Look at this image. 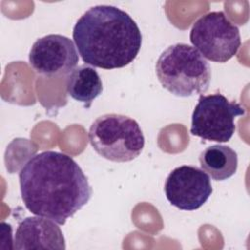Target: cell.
<instances>
[{
  "mask_svg": "<svg viewBox=\"0 0 250 250\" xmlns=\"http://www.w3.org/2000/svg\"><path fill=\"white\" fill-rule=\"evenodd\" d=\"M201 169L215 181H225L237 170V153L229 146L214 145L199 154Z\"/></svg>",
  "mask_w": 250,
  "mask_h": 250,
  "instance_id": "11",
  "label": "cell"
},
{
  "mask_svg": "<svg viewBox=\"0 0 250 250\" xmlns=\"http://www.w3.org/2000/svg\"><path fill=\"white\" fill-rule=\"evenodd\" d=\"M189 40L204 59L221 63L234 57L241 45L238 27L222 11L209 12L195 21Z\"/></svg>",
  "mask_w": 250,
  "mask_h": 250,
  "instance_id": "5",
  "label": "cell"
},
{
  "mask_svg": "<svg viewBox=\"0 0 250 250\" xmlns=\"http://www.w3.org/2000/svg\"><path fill=\"white\" fill-rule=\"evenodd\" d=\"M162 87L177 97L201 95L209 89L211 67L192 46L176 43L166 48L155 64Z\"/></svg>",
  "mask_w": 250,
  "mask_h": 250,
  "instance_id": "3",
  "label": "cell"
},
{
  "mask_svg": "<svg viewBox=\"0 0 250 250\" xmlns=\"http://www.w3.org/2000/svg\"><path fill=\"white\" fill-rule=\"evenodd\" d=\"M72 37L83 62L104 69L128 65L142 47V33L136 21L111 5L87 10L74 24Z\"/></svg>",
  "mask_w": 250,
  "mask_h": 250,
  "instance_id": "2",
  "label": "cell"
},
{
  "mask_svg": "<svg viewBox=\"0 0 250 250\" xmlns=\"http://www.w3.org/2000/svg\"><path fill=\"white\" fill-rule=\"evenodd\" d=\"M88 137L94 150L113 162L132 161L145 146V137L139 123L123 114L99 116L90 126Z\"/></svg>",
  "mask_w": 250,
  "mask_h": 250,
  "instance_id": "4",
  "label": "cell"
},
{
  "mask_svg": "<svg viewBox=\"0 0 250 250\" xmlns=\"http://www.w3.org/2000/svg\"><path fill=\"white\" fill-rule=\"evenodd\" d=\"M66 92L75 101L89 108L93 101L103 92V82L99 73L86 64L79 65L66 77Z\"/></svg>",
  "mask_w": 250,
  "mask_h": 250,
  "instance_id": "10",
  "label": "cell"
},
{
  "mask_svg": "<svg viewBox=\"0 0 250 250\" xmlns=\"http://www.w3.org/2000/svg\"><path fill=\"white\" fill-rule=\"evenodd\" d=\"M78 60L73 41L62 34H48L37 39L28 55L31 67L46 76L69 73L77 65Z\"/></svg>",
  "mask_w": 250,
  "mask_h": 250,
  "instance_id": "8",
  "label": "cell"
},
{
  "mask_svg": "<svg viewBox=\"0 0 250 250\" xmlns=\"http://www.w3.org/2000/svg\"><path fill=\"white\" fill-rule=\"evenodd\" d=\"M244 114L239 104L220 93L200 95L191 115L190 133L206 141L227 143L235 132L234 119Z\"/></svg>",
  "mask_w": 250,
  "mask_h": 250,
  "instance_id": "6",
  "label": "cell"
},
{
  "mask_svg": "<svg viewBox=\"0 0 250 250\" xmlns=\"http://www.w3.org/2000/svg\"><path fill=\"white\" fill-rule=\"evenodd\" d=\"M25 208L64 225L91 199L93 190L81 167L69 155L46 150L33 155L19 174Z\"/></svg>",
  "mask_w": 250,
  "mask_h": 250,
  "instance_id": "1",
  "label": "cell"
},
{
  "mask_svg": "<svg viewBox=\"0 0 250 250\" xmlns=\"http://www.w3.org/2000/svg\"><path fill=\"white\" fill-rule=\"evenodd\" d=\"M167 200L180 210L200 208L213 192L209 176L196 166L182 165L175 168L164 185Z\"/></svg>",
  "mask_w": 250,
  "mask_h": 250,
  "instance_id": "7",
  "label": "cell"
},
{
  "mask_svg": "<svg viewBox=\"0 0 250 250\" xmlns=\"http://www.w3.org/2000/svg\"><path fill=\"white\" fill-rule=\"evenodd\" d=\"M62 229L51 219L35 216L23 219L16 229L14 249H65Z\"/></svg>",
  "mask_w": 250,
  "mask_h": 250,
  "instance_id": "9",
  "label": "cell"
}]
</instances>
